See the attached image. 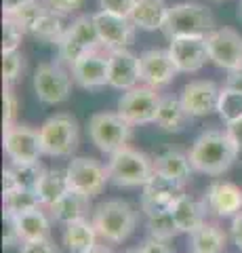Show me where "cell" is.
Listing matches in <instances>:
<instances>
[{"instance_id": "cell-1", "label": "cell", "mask_w": 242, "mask_h": 253, "mask_svg": "<svg viewBox=\"0 0 242 253\" xmlns=\"http://www.w3.org/2000/svg\"><path fill=\"white\" fill-rule=\"evenodd\" d=\"M187 154H190L194 171L205 173V175H223L236 163L240 150L228 135V131L208 129L194 139Z\"/></svg>"}, {"instance_id": "cell-2", "label": "cell", "mask_w": 242, "mask_h": 253, "mask_svg": "<svg viewBox=\"0 0 242 253\" xmlns=\"http://www.w3.org/2000/svg\"><path fill=\"white\" fill-rule=\"evenodd\" d=\"M93 226L99 234V239L105 243L118 245L124 243L137 228V211L127 201L114 199L97 205L93 209Z\"/></svg>"}, {"instance_id": "cell-3", "label": "cell", "mask_w": 242, "mask_h": 253, "mask_svg": "<svg viewBox=\"0 0 242 253\" xmlns=\"http://www.w3.org/2000/svg\"><path fill=\"white\" fill-rule=\"evenodd\" d=\"M213 30H215L213 13L200 2L173 4L169 9L165 28H162L169 41L177 36H207Z\"/></svg>"}, {"instance_id": "cell-4", "label": "cell", "mask_w": 242, "mask_h": 253, "mask_svg": "<svg viewBox=\"0 0 242 253\" xmlns=\"http://www.w3.org/2000/svg\"><path fill=\"white\" fill-rule=\"evenodd\" d=\"M107 175L110 181L120 188L145 186L154 175V161L135 148L124 146L118 152L110 154L107 161Z\"/></svg>"}, {"instance_id": "cell-5", "label": "cell", "mask_w": 242, "mask_h": 253, "mask_svg": "<svg viewBox=\"0 0 242 253\" xmlns=\"http://www.w3.org/2000/svg\"><path fill=\"white\" fill-rule=\"evenodd\" d=\"M59 49V59L61 63L72 68L74 63L91 51L104 49L99 38V32L95 26V17L93 15H80L68 26L64 38L57 44Z\"/></svg>"}, {"instance_id": "cell-6", "label": "cell", "mask_w": 242, "mask_h": 253, "mask_svg": "<svg viewBox=\"0 0 242 253\" xmlns=\"http://www.w3.org/2000/svg\"><path fill=\"white\" fill-rule=\"evenodd\" d=\"M40 144L46 156H72L80 141L78 123L72 114L59 112L49 116L40 125Z\"/></svg>"}, {"instance_id": "cell-7", "label": "cell", "mask_w": 242, "mask_h": 253, "mask_svg": "<svg viewBox=\"0 0 242 253\" xmlns=\"http://www.w3.org/2000/svg\"><path fill=\"white\" fill-rule=\"evenodd\" d=\"M89 137L101 152L114 154L129 146L133 125L127 123L118 112H97L89 118Z\"/></svg>"}, {"instance_id": "cell-8", "label": "cell", "mask_w": 242, "mask_h": 253, "mask_svg": "<svg viewBox=\"0 0 242 253\" xmlns=\"http://www.w3.org/2000/svg\"><path fill=\"white\" fill-rule=\"evenodd\" d=\"M72 81L68 70L57 61L40 63L34 72V93L46 106L64 104L72 95Z\"/></svg>"}, {"instance_id": "cell-9", "label": "cell", "mask_w": 242, "mask_h": 253, "mask_svg": "<svg viewBox=\"0 0 242 253\" xmlns=\"http://www.w3.org/2000/svg\"><path fill=\"white\" fill-rule=\"evenodd\" d=\"M160 99L162 97L158 95V89L147 84H137L122 93V97L118 99V114L133 126L154 123L156 114H158Z\"/></svg>"}, {"instance_id": "cell-10", "label": "cell", "mask_w": 242, "mask_h": 253, "mask_svg": "<svg viewBox=\"0 0 242 253\" xmlns=\"http://www.w3.org/2000/svg\"><path fill=\"white\" fill-rule=\"evenodd\" d=\"M66 175L69 190H76V192L89 196V199H95L97 194L104 192L105 181L110 179L107 167H104L95 158H87V156L72 158L66 169Z\"/></svg>"}, {"instance_id": "cell-11", "label": "cell", "mask_w": 242, "mask_h": 253, "mask_svg": "<svg viewBox=\"0 0 242 253\" xmlns=\"http://www.w3.org/2000/svg\"><path fill=\"white\" fill-rule=\"evenodd\" d=\"M4 154L15 165H26V163H40L42 144H40V133L28 125L15 123L11 126H4L2 135Z\"/></svg>"}, {"instance_id": "cell-12", "label": "cell", "mask_w": 242, "mask_h": 253, "mask_svg": "<svg viewBox=\"0 0 242 253\" xmlns=\"http://www.w3.org/2000/svg\"><path fill=\"white\" fill-rule=\"evenodd\" d=\"M183 186H185L183 181L154 171V175L143 186V194H141V211L145 213V217L173 207V203L183 194Z\"/></svg>"}, {"instance_id": "cell-13", "label": "cell", "mask_w": 242, "mask_h": 253, "mask_svg": "<svg viewBox=\"0 0 242 253\" xmlns=\"http://www.w3.org/2000/svg\"><path fill=\"white\" fill-rule=\"evenodd\" d=\"M208 55L223 70L242 68V36L232 28H219L207 34Z\"/></svg>"}, {"instance_id": "cell-14", "label": "cell", "mask_w": 242, "mask_h": 253, "mask_svg": "<svg viewBox=\"0 0 242 253\" xmlns=\"http://www.w3.org/2000/svg\"><path fill=\"white\" fill-rule=\"evenodd\" d=\"M169 53L173 57L179 72L192 74L205 68V63L210 61L207 36H177L171 38Z\"/></svg>"}, {"instance_id": "cell-15", "label": "cell", "mask_w": 242, "mask_h": 253, "mask_svg": "<svg viewBox=\"0 0 242 253\" xmlns=\"http://www.w3.org/2000/svg\"><path fill=\"white\" fill-rule=\"evenodd\" d=\"M72 78L78 86L89 91L110 84V51H91L72 66Z\"/></svg>"}, {"instance_id": "cell-16", "label": "cell", "mask_w": 242, "mask_h": 253, "mask_svg": "<svg viewBox=\"0 0 242 253\" xmlns=\"http://www.w3.org/2000/svg\"><path fill=\"white\" fill-rule=\"evenodd\" d=\"M95 26L99 32L101 44L105 51H114V49H127L129 44L135 41V26L129 17L124 15H116V13H107V11H97L95 15Z\"/></svg>"}, {"instance_id": "cell-17", "label": "cell", "mask_w": 242, "mask_h": 253, "mask_svg": "<svg viewBox=\"0 0 242 253\" xmlns=\"http://www.w3.org/2000/svg\"><path fill=\"white\" fill-rule=\"evenodd\" d=\"M139 66H141V83L154 89L167 86L179 74L169 49H147L139 55Z\"/></svg>"}, {"instance_id": "cell-18", "label": "cell", "mask_w": 242, "mask_h": 253, "mask_svg": "<svg viewBox=\"0 0 242 253\" xmlns=\"http://www.w3.org/2000/svg\"><path fill=\"white\" fill-rule=\"evenodd\" d=\"M219 93L221 89L213 81H192L183 86L179 99L192 118H200L217 112Z\"/></svg>"}, {"instance_id": "cell-19", "label": "cell", "mask_w": 242, "mask_h": 253, "mask_svg": "<svg viewBox=\"0 0 242 253\" xmlns=\"http://www.w3.org/2000/svg\"><path fill=\"white\" fill-rule=\"evenodd\" d=\"M208 213L217 217H234L242 211V188L228 179H217L205 192Z\"/></svg>"}, {"instance_id": "cell-20", "label": "cell", "mask_w": 242, "mask_h": 253, "mask_svg": "<svg viewBox=\"0 0 242 253\" xmlns=\"http://www.w3.org/2000/svg\"><path fill=\"white\" fill-rule=\"evenodd\" d=\"M141 83L139 57L129 49L110 51V86L118 91H129Z\"/></svg>"}, {"instance_id": "cell-21", "label": "cell", "mask_w": 242, "mask_h": 253, "mask_svg": "<svg viewBox=\"0 0 242 253\" xmlns=\"http://www.w3.org/2000/svg\"><path fill=\"white\" fill-rule=\"evenodd\" d=\"M171 213H173L179 230L185 232V234H192L196 228H200L207 221L208 209H207L205 199L198 201V199H194V196H190V194H181L173 203Z\"/></svg>"}, {"instance_id": "cell-22", "label": "cell", "mask_w": 242, "mask_h": 253, "mask_svg": "<svg viewBox=\"0 0 242 253\" xmlns=\"http://www.w3.org/2000/svg\"><path fill=\"white\" fill-rule=\"evenodd\" d=\"M169 9L171 6L165 0H135V4H133L129 13V19L137 30H145V32L162 30Z\"/></svg>"}, {"instance_id": "cell-23", "label": "cell", "mask_w": 242, "mask_h": 253, "mask_svg": "<svg viewBox=\"0 0 242 253\" xmlns=\"http://www.w3.org/2000/svg\"><path fill=\"white\" fill-rule=\"evenodd\" d=\"M46 211H49L53 221L66 226V224H69V221L84 219L89 215V211H93V209H91L89 196L76 192V190H68L57 203H53L51 207H46Z\"/></svg>"}, {"instance_id": "cell-24", "label": "cell", "mask_w": 242, "mask_h": 253, "mask_svg": "<svg viewBox=\"0 0 242 253\" xmlns=\"http://www.w3.org/2000/svg\"><path fill=\"white\" fill-rule=\"evenodd\" d=\"M15 217V226H17L19 239L23 241H40L51 239V215L44 213V207H36L30 211L17 213Z\"/></svg>"}, {"instance_id": "cell-25", "label": "cell", "mask_w": 242, "mask_h": 253, "mask_svg": "<svg viewBox=\"0 0 242 253\" xmlns=\"http://www.w3.org/2000/svg\"><path fill=\"white\" fill-rule=\"evenodd\" d=\"M192 121V116L187 114V110L183 108L181 99L173 97V95H165L160 99L158 114H156V126L165 133H179L183 131L187 123Z\"/></svg>"}, {"instance_id": "cell-26", "label": "cell", "mask_w": 242, "mask_h": 253, "mask_svg": "<svg viewBox=\"0 0 242 253\" xmlns=\"http://www.w3.org/2000/svg\"><path fill=\"white\" fill-rule=\"evenodd\" d=\"M97 239L99 234L95 226L87 217L69 221L64 228V245L69 253H89L97 245Z\"/></svg>"}, {"instance_id": "cell-27", "label": "cell", "mask_w": 242, "mask_h": 253, "mask_svg": "<svg viewBox=\"0 0 242 253\" xmlns=\"http://www.w3.org/2000/svg\"><path fill=\"white\" fill-rule=\"evenodd\" d=\"M66 30H68V26H66V15L53 11L51 6L46 4L44 13L36 19V23L30 28L28 34L38 38V41L46 42V44H59V41L66 34Z\"/></svg>"}, {"instance_id": "cell-28", "label": "cell", "mask_w": 242, "mask_h": 253, "mask_svg": "<svg viewBox=\"0 0 242 253\" xmlns=\"http://www.w3.org/2000/svg\"><path fill=\"white\" fill-rule=\"evenodd\" d=\"M154 171L169 177H175L185 184L190 179L194 167H192L190 154L181 152V150H167V152H162L154 158Z\"/></svg>"}, {"instance_id": "cell-29", "label": "cell", "mask_w": 242, "mask_h": 253, "mask_svg": "<svg viewBox=\"0 0 242 253\" xmlns=\"http://www.w3.org/2000/svg\"><path fill=\"white\" fill-rule=\"evenodd\" d=\"M68 190H69V186H68L66 171H61V169H44L42 177H40V181H38V186H36V194H38L40 205L46 209V207H51L53 203H57L61 196L68 192Z\"/></svg>"}, {"instance_id": "cell-30", "label": "cell", "mask_w": 242, "mask_h": 253, "mask_svg": "<svg viewBox=\"0 0 242 253\" xmlns=\"http://www.w3.org/2000/svg\"><path fill=\"white\" fill-rule=\"evenodd\" d=\"M225 243H228L225 232L217 224H208V221L190 234V247L198 253H223Z\"/></svg>"}, {"instance_id": "cell-31", "label": "cell", "mask_w": 242, "mask_h": 253, "mask_svg": "<svg viewBox=\"0 0 242 253\" xmlns=\"http://www.w3.org/2000/svg\"><path fill=\"white\" fill-rule=\"evenodd\" d=\"M147 232H150V236H156V239H162V241H171L177 234H181L171 209L147 217Z\"/></svg>"}, {"instance_id": "cell-32", "label": "cell", "mask_w": 242, "mask_h": 253, "mask_svg": "<svg viewBox=\"0 0 242 253\" xmlns=\"http://www.w3.org/2000/svg\"><path fill=\"white\" fill-rule=\"evenodd\" d=\"M217 114H219V118L225 125L242 118V93L232 91V89H228V86H221L219 104H217Z\"/></svg>"}, {"instance_id": "cell-33", "label": "cell", "mask_w": 242, "mask_h": 253, "mask_svg": "<svg viewBox=\"0 0 242 253\" xmlns=\"http://www.w3.org/2000/svg\"><path fill=\"white\" fill-rule=\"evenodd\" d=\"M36 207H42L40 201H38L36 190L17 188V190H13L11 194H4V211L13 213V215L30 211V209H36Z\"/></svg>"}, {"instance_id": "cell-34", "label": "cell", "mask_w": 242, "mask_h": 253, "mask_svg": "<svg viewBox=\"0 0 242 253\" xmlns=\"http://www.w3.org/2000/svg\"><path fill=\"white\" fill-rule=\"evenodd\" d=\"M26 70V57L17 51H2V78L4 84H13Z\"/></svg>"}, {"instance_id": "cell-35", "label": "cell", "mask_w": 242, "mask_h": 253, "mask_svg": "<svg viewBox=\"0 0 242 253\" xmlns=\"http://www.w3.org/2000/svg\"><path fill=\"white\" fill-rule=\"evenodd\" d=\"M11 169L15 173V177H17L19 188H30V190H36L38 181H40L42 173H44L40 163H26V165L11 163Z\"/></svg>"}, {"instance_id": "cell-36", "label": "cell", "mask_w": 242, "mask_h": 253, "mask_svg": "<svg viewBox=\"0 0 242 253\" xmlns=\"http://www.w3.org/2000/svg\"><path fill=\"white\" fill-rule=\"evenodd\" d=\"M26 32L21 30V26L13 17L4 15L2 19V51H17L19 44L23 41Z\"/></svg>"}, {"instance_id": "cell-37", "label": "cell", "mask_w": 242, "mask_h": 253, "mask_svg": "<svg viewBox=\"0 0 242 253\" xmlns=\"http://www.w3.org/2000/svg\"><path fill=\"white\" fill-rule=\"evenodd\" d=\"M2 106H4V126L15 125V118H17V112H19V101H17V95L13 93L11 84H4Z\"/></svg>"}, {"instance_id": "cell-38", "label": "cell", "mask_w": 242, "mask_h": 253, "mask_svg": "<svg viewBox=\"0 0 242 253\" xmlns=\"http://www.w3.org/2000/svg\"><path fill=\"white\" fill-rule=\"evenodd\" d=\"M19 253H59V251L51 239H40V241H23Z\"/></svg>"}, {"instance_id": "cell-39", "label": "cell", "mask_w": 242, "mask_h": 253, "mask_svg": "<svg viewBox=\"0 0 242 253\" xmlns=\"http://www.w3.org/2000/svg\"><path fill=\"white\" fill-rule=\"evenodd\" d=\"M133 4H135V0H99V9L101 11L124 15V17H129Z\"/></svg>"}, {"instance_id": "cell-40", "label": "cell", "mask_w": 242, "mask_h": 253, "mask_svg": "<svg viewBox=\"0 0 242 253\" xmlns=\"http://www.w3.org/2000/svg\"><path fill=\"white\" fill-rule=\"evenodd\" d=\"M17 243H21V239H19L17 226H15V217H13V213L4 211V247L9 249Z\"/></svg>"}, {"instance_id": "cell-41", "label": "cell", "mask_w": 242, "mask_h": 253, "mask_svg": "<svg viewBox=\"0 0 242 253\" xmlns=\"http://www.w3.org/2000/svg\"><path fill=\"white\" fill-rule=\"evenodd\" d=\"M44 2L61 15H72L84 4V0H44Z\"/></svg>"}, {"instance_id": "cell-42", "label": "cell", "mask_w": 242, "mask_h": 253, "mask_svg": "<svg viewBox=\"0 0 242 253\" xmlns=\"http://www.w3.org/2000/svg\"><path fill=\"white\" fill-rule=\"evenodd\" d=\"M139 249H141V253H173V249H171L169 241L156 239V236H150L147 241H143Z\"/></svg>"}, {"instance_id": "cell-43", "label": "cell", "mask_w": 242, "mask_h": 253, "mask_svg": "<svg viewBox=\"0 0 242 253\" xmlns=\"http://www.w3.org/2000/svg\"><path fill=\"white\" fill-rule=\"evenodd\" d=\"M230 232H232V241L234 245L242 251V211L238 213V215L232 217V226H230Z\"/></svg>"}, {"instance_id": "cell-44", "label": "cell", "mask_w": 242, "mask_h": 253, "mask_svg": "<svg viewBox=\"0 0 242 253\" xmlns=\"http://www.w3.org/2000/svg\"><path fill=\"white\" fill-rule=\"evenodd\" d=\"M232 91H240L242 93V68H234L228 70V78H225V84Z\"/></svg>"}, {"instance_id": "cell-45", "label": "cell", "mask_w": 242, "mask_h": 253, "mask_svg": "<svg viewBox=\"0 0 242 253\" xmlns=\"http://www.w3.org/2000/svg\"><path fill=\"white\" fill-rule=\"evenodd\" d=\"M225 131H228V135L234 139V144H236L238 150L242 152V118H238V121H234L230 125H225Z\"/></svg>"}, {"instance_id": "cell-46", "label": "cell", "mask_w": 242, "mask_h": 253, "mask_svg": "<svg viewBox=\"0 0 242 253\" xmlns=\"http://www.w3.org/2000/svg\"><path fill=\"white\" fill-rule=\"evenodd\" d=\"M17 188H19L17 177H15L11 167H6L4 173H2V194H11L13 190H17Z\"/></svg>"}, {"instance_id": "cell-47", "label": "cell", "mask_w": 242, "mask_h": 253, "mask_svg": "<svg viewBox=\"0 0 242 253\" xmlns=\"http://www.w3.org/2000/svg\"><path fill=\"white\" fill-rule=\"evenodd\" d=\"M26 2H30V0H2V11H4V15H13Z\"/></svg>"}, {"instance_id": "cell-48", "label": "cell", "mask_w": 242, "mask_h": 253, "mask_svg": "<svg viewBox=\"0 0 242 253\" xmlns=\"http://www.w3.org/2000/svg\"><path fill=\"white\" fill-rule=\"evenodd\" d=\"M89 253H114L110 247H105V245H95V247H93Z\"/></svg>"}, {"instance_id": "cell-49", "label": "cell", "mask_w": 242, "mask_h": 253, "mask_svg": "<svg viewBox=\"0 0 242 253\" xmlns=\"http://www.w3.org/2000/svg\"><path fill=\"white\" fill-rule=\"evenodd\" d=\"M238 17L242 19V0H240V4H238Z\"/></svg>"}, {"instance_id": "cell-50", "label": "cell", "mask_w": 242, "mask_h": 253, "mask_svg": "<svg viewBox=\"0 0 242 253\" xmlns=\"http://www.w3.org/2000/svg\"><path fill=\"white\" fill-rule=\"evenodd\" d=\"M124 253H141V249H131V251H124Z\"/></svg>"}, {"instance_id": "cell-51", "label": "cell", "mask_w": 242, "mask_h": 253, "mask_svg": "<svg viewBox=\"0 0 242 253\" xmlns=\"http://www.w3.org/2000/svg\"><path fill=\"white\" fill-rule=\"evenodd\" d=\"M187 253H198V251H187Z\"/></svg>"}, {"instance_id": "cell-52", "label": "cell", "mask_w": 242, "mask_h": 253, "mask_svg": "<svg viewBox=\"0 0 242 253\" xmlns=\"http://www.w3.org/2000/svg\"><path fill=\"white\" fill-rule=\"evenodd\" d=\"M217 2H221V0H217Z\"/></svg>"}, {"instance_id": "cell-53", "label": "cell", "mask_w": 242, "mask_h": 253, "mask_svg": "<svg viewBox=\"0 0 242 253\" xmlns=\"http://www.w3.org/2000/svg\"><path fill=\"white\" fill-rule=\"evenodd\" d=\"M240 253H242V251H240Z\"/></svg>"}]
</instances>
